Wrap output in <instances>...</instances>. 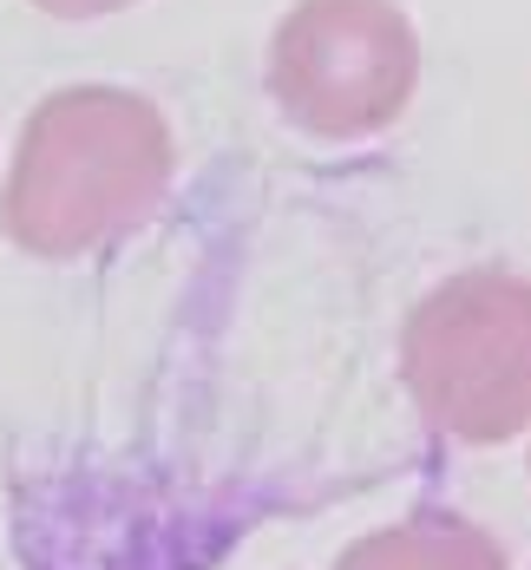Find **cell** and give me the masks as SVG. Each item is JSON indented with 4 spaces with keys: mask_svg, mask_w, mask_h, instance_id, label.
I'll return each instance as SVG.
<instances>
[{
    "mask_svg": "<svg viewBox=\"0 0 531 570\" xmlns=\"http://www.w3.org/2000/svg\"><path fill=\"white\" fill-rule=\"evenodd\" d=\"M171 165V125L145 92L66 86L47 92L20 131L0 224L40 263H79L151 224Z\"/></svg>",
    "mask_w": 531,
    "mask_h": 570,
    "instance_id": "1",
    "label": "cell"
},
{
    "mask_svg": "<svg viewBox=\"0 0 531 570\" xmlns=\"http://www.w3.org/2000/svg\"><path fill=\"white\" fill-rule=\"evenodd\" d=\"M401 374L426 426L505 446L531 426V276L460 269L426 288L401 335Z\"/></svg>",
    "mask_w": 531,
    "mask_h": 570,
    "instance_id": "2",
    "label": "cell"
},
{
    "mask_svg": "<svg viewBox=\"0 0 531 570\" xmlns=\"http://www.w3.org/2000/svg\"><path fill=\"white\" fill-rule=\"evenodd\" d=\"M413 86L420 33L394 0H295L269 40V99L322 145L387 131Z\"/></svg>",
    "mask_w": 531,
    "mask_h": 570,
    "instance_id": "3",
    "label": "cell"
},
{
    "mask_svg": "<svg viewBox=\"0 0 531 570\" xmlns=\"http://www.w3.org/2000/svg\"><path fill=\"white\" fill-rule=\"evenodd\" d=\"M335 570H505V551L485 524L446 505H420L387 531L354 538Z\"/></svg>",
    "mask_w": 531,
    "mask_h": 570,
    "instance_id": "4",
    "label": "cell"
},
{
    "mask_svg": "<svg viewBox=\"0 0 531 570\" xmlns=\"http://www.w3.org/2000/svg\"><path fill=\"white\" fill-rule=\"evenodd\" d=\"M40 13H53V20H99V13H118V7H131V0H33Z\"/></svg>",
    "mask_w": 531,
    "mask_h": 570,
    "instance_id": "5",
    "label": "cell"
}]
</instances>
